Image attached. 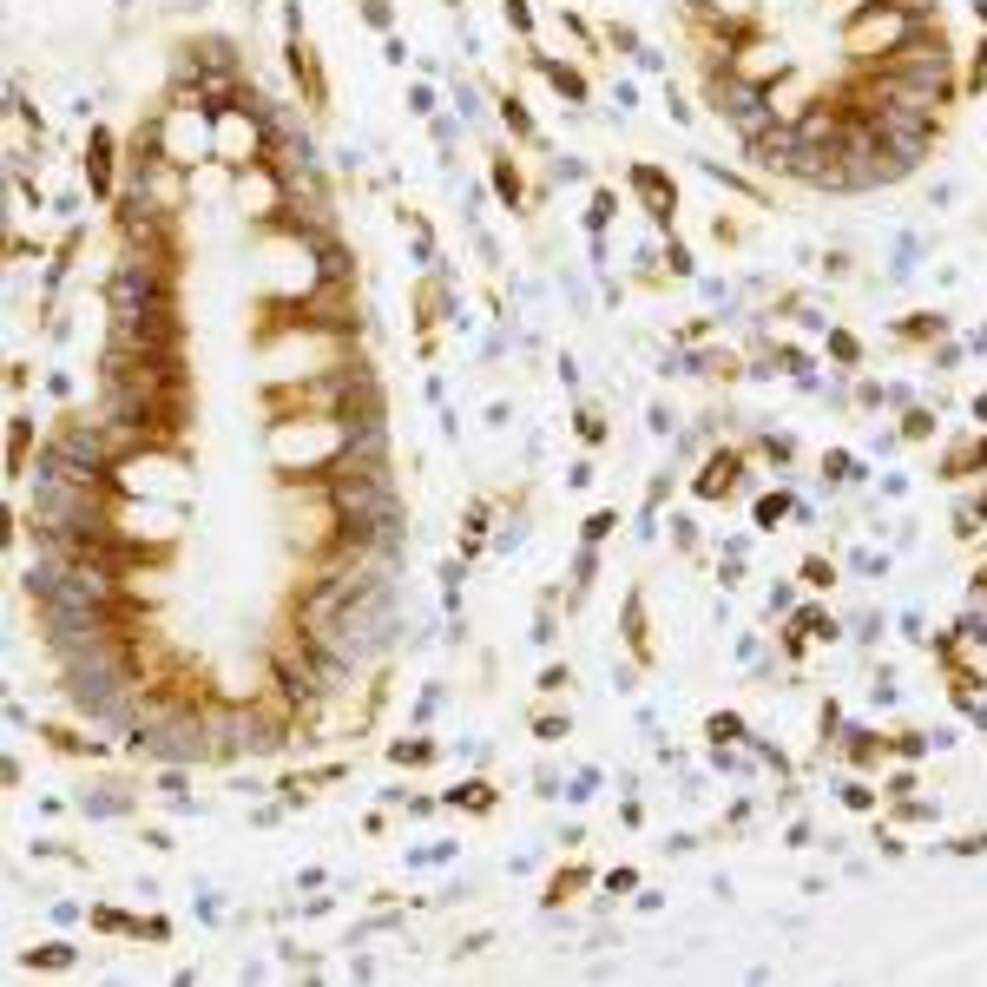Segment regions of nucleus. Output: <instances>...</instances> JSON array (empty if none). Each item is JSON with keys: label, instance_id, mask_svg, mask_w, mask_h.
Wrapping results in <instances>:
<instances>
[{"label": "nucleus", "instance_id": "nucleus-7", "mask_svg": "<svg viewBox=\"0 0 987 987\" xmlns=\"http://www.w3.org/2000/svg\"><path fill=\"white\" fill-rule=\"evenodd\" d=\"M290 79H297V93H303L310 112H329V79H323V66H316V47L297 33V20H290Z\"/></svg>", "mask_w": 987, "mask_h": 987}, {"label": "nucleus", "instance_id": "nucleus-15", "mask_svg": "<svg viewBox=\"0 0 987 987\" xmlns=\"http://www.w3.org/2000/svg\"><path fill=\"white\" fill-rule=\"evenodd\" d=\"M540 73H547V86H553V93L586 99V73H580V66H566V60H540Z\"/></svg>", "mask_w": 987, "mask_h": 987}, {"label": "nucleus", "instance_id": "nucleus-31", "mask_svg": "<svg viewBox=\"0 0 987 987\" xmlns=\"http://www.w3.org/2000/svg\"><path fill=\"white\" fill-rule=\"evenodd\" d=\"M935 435V415L928 408H909V422H902V441H928Z\"/></svg>", "mask_w": 987, "mask_h": 987}, {"label": "nucleus", "instance_id": "nucleus-30", "mask_svg": "<svg viewBox=\"0 0 987 987\" xmlns=\"http://www.w3.org/2000/svg\"><path fill=\"white\" fill-rule=\"evenodd\" d=\"M612 527H619V514H612V507H599V514H593V520L580 527V533H586V547H599V540H606Z\"/></svg>", "mask_w": 987, "mask_h": 987}, {"label": "nucleus", "instance_id": "nucleus-38", "mask_svg": "<svg viewBox=\"0 0 987 987\" xmlns=\"http://www.w3.org/2000/svg\"><path fill=\"white\" fill-rule=\"evenodd\" d=\"M823 474H836V481H856V461H849V455H823Z\"/></svg>", "mask_w": 987, "mask_h": 987}, {"label": "nucleus", "instance_id": "nucleus-3", "mask_svg": "<svg viewBox=\"0 0 987 987\" xmlns=\"http://www.w3.org/2000/svg\"><path fill=\"white\" fill-rule=\"evenodd\" d=\"M737 487H744V448H711L705 468L691 474V494H698V501H731Z\"/></svg>", "mask_w": 987, "mask_h": 987}, {"label": "nucleus", "instance_id": "nucleus-41", "mask_svg": "<svg viewBox=\"0 0 987 987\" xmlns=\"http://www.w3.org/2000/svg\"><path fill=\"white\" fill-rule=\"evenodd\" d=\"M974 599H987V566H974Z\"/></svg>", "mask_w": 987, "mask_h": 987}, {"label": "nucleus", "instance_id": "nucleus-22", "mask_svg": "<svg viewBox=\"0 0 987 987\" xmlns=\"http://www.w3.org/2000/svg\"><path fill=\"white\" fill-rule=\"evenodd\" d=\"M20 968H27V974H40V968H73V948H66V941H47V948H33Z\"/></svg>", "mask_w": 987, "mask_h": 987}, {"label": "nucleus", "instance_id": "nucleus-32", "mask_svg": "<svg viewBox=\"0 0 987 987\" xmlns=\"http://www.w3.org/2000/svg\"><path fill=\"white\" fill-rule=\"evenodd\" d=\"M830 356L856 369V362H862V343H856V336H849V329H836V336H830Z\"/></svg>", "mask_w": 987, "mask_h": 987}, {"label": "nucleus", "instance_id": "nucleus-40", "mask_svg": "<svg viewBox=\"0 0 987 987\" xmlns=\"http://www.w3.org/2000/svg\"><path fill=\"white\" fill-rule=\"evenodd\" d=\"M606 889H612V895H626V889H639V869H612V876H606Z\"/></svg>", "mask_w": 987, "mask_h": 987}, {"label": "nucleus", "instance_id": "nucleus-36", "mask_svg": "<svg viewBox=\"0 0 987 987\" xmlns=\"http://www.w3.org/2000/svg\"><path fill=\"white\" fill-rule=\"evenodd\" d=\"M566 685H573V672H566V665H547V672H540V691H547V698H560Z\"/></svg>", "mask_w": 987, "mask_h": 987}, {"label": "nucleus", "instance_id": "nucleus-11", "mask_svg": "<svg viewBox=\"0 0 987 987\" xmlns=\"http://www.w3.org/2000/svg\"><path fill=\"white\" fill-rule=\"evenodd\" d=\"M593 889V862H566V869H553V882H547V909H566V902H580V895Z\"/></svg>", "mask_w": 987, "mask_h": 987}, {"label": "nucleus", "instance_id": "nucleus-18", "mask_svg": "<svg viewBox=\"0 0 987 987\" xmlns=\"http://www.w3.org/2000/svg\"><path fill=\"white\" fill-rule=\"evenodd\" d=\"M389 764L422 770V764H435V744H428V737H402V744H389Z\"/></svg>", "mask_w": 987, "mask_h": 987}, {"label": "nucleus", "instance_id": "nucleus-19", "mask_svg": "<svg viewBox=\"0 0 987 987\" xmlns=\"http://www.w3.org/2000/svg\"><path fill=\"white\" fill-rule=\"evenodd\" d=\"M494 191H501V204H514V211H520L527 185H520V165H514V158H494Z\"/></svg>", "mask_w": 987, "mask_h": 987}, {"label": "nucleus", "instance_id": "nucleus-25", "mask_svg": "<svg viewBox=\"0 0 987 987\" xmlns=\"http://www.w3.org/2000/svg\"><path fill=\"white\" fill-rule=\"evenodd\" d=\"M566 731H573V724H566V711H540V718H533V737H540V744H560Z\"/></svg>", "mask_w": 987, "mask_h": 987}, {"label": "nucleus", "instance_id": "nucleus-23", "mask_svg": "<svg viewBox=\"0 0 987 987\" xmlns=\"http://www.w3.org/2000/svg\"><path fill=\"white\" fill-rule=\"evenodd\" d=\"M698 376H718V382H737L744 376V362L731 356V349H711V356H698Z\"/></svg>", "mask_w": 987, "mask_h": 987}, {"label": "nucleus", "instance_id": "nucleus-35", "mask_svg": "<svg viewBox=\"0 0 987 987\" xmlns=\"http://www.w3.org/2000/svg\"><path fill=\"white\" fill-rule=\"evenodd\" d=\"M955 639L961 645H987V619H981V612H968V619L955 626Z\"/></svg>", "mask_w": 987, "mask_h": 987}, {"label": "nucleus", "instance_id": "nucleus-42", "mask_svg": "<svg viewBox=\"0 0 987 987\" xmlns=\"http://www.w3.org/2000/svg\"><path fill=\"white\" fill-rule=\"evenodd\" d=\"M974 422H987V395H974Z\"/></svg>", "mask_w": 987, "mask_h": 987}, {"label": "nucleus", "instance_id": "nucleus-34", "mask_svg": "<svg viewBox=\"0 0 987 987\" xmlns=\"http://www.w3.org/2000/svg\"><path fill=\"white\" fill-rule=\"evenodd\" d=\"M580 441H586V448L606 441V415H599V408H586V415H580Z\"/></svg>", "mask_w": 987, "mask_h": 987}, {"label": "nucleus", "instance_id": "nucleus-5", "mask_svg": "<svg viewBox=\"0 0 987 987\" xmlns=\"http://www.w3.org/2000/svg\"><path fill=\"white\" fill-rule=\"evenodd\" d=\"M86 185H93V198H99V204L119 198V145H112V132H106V126L86 132Z\"/></svg>", "mask_w": 987, "mask_h": 987}, {"label": "nucleus", "instance_id": "nucleus-33", "mask_svg": "<svg viewBox=\"0 0 987 987\" xmlns=\"http://www.w3.org/2000/svg\"><path fill=\"white\" fill-rule=\"evenodd\" d=\"M922 751H928V737H922V731H895V757H902V764H915Z\"/></svg>", "mask_w": 987, "mask_h": 987}, {"label": "nucleus", "instance_id": "nucleus-16", "mask_svg": "<svg viewBox=\"0 0 987 987\" xmlns=\"http://www.w3.org/2000/svg\"><path fill=\"white\" fill-rule=\"evenodd\" d=\"M705 737L718 744V751H731V744H744L751 731H744V718H737V711H711V718H705Z\"/></svg>", "mask_w": 987, "mask_h": 987}, {"label": "nucleus", "instance_id": "nucleus-2", "mask_svg": "<svg viewBox=\"0 0 987 987\" xmlns=\"http://www.w3.org/2000/svg\"><path fill=\"white\" fill-rule=\"evenodd\" d=\"M915 27H922L915 14H902V7L876 0V7H862L856 20H843V47H849V60H856V66H869V60H882L889 47H902Z\"/></svg>", "mask_w": 987, "mask_h": 987}, {"label": "nucleus", "instance_id": "nucleus-21", "mask_svg": "<svg viewBox=\"0 0 987 987\" xmlns=\"http://www.w3.org/2000/svg\"><path fill=\"white\" fill-rule=\"evenodd\" d=\"M797 580H803V586H810V593H830V586H836V566H830V560H823V553H803V566H797Z\"/></svg>", "mask_w": 987, "mask_h": 987}, {"label": "nucleus", "instance_id": "nucleus-10", "mask_svg": "<svg viewBox=\"0 0 987 987\" xmlns=\"http://www.w3.org/2000/svg\"><path fill=\"white\" fill-rule=\"evenodd\" d=\"M40 744H47L53 757H106V744L99 737H86V731H73V724H40Z\"/></svg>", "mask_w": 987, "mask_h": 987}, {"label": "nucleus", "instance_id": "nucleus-8", "mask_svg": "<svg viewBox=\"0 0 987 987\" xmlns=\"http://www.w3.org/2000/svg\"><path fill=\"white\" fill-rule=\"evenodd\" d=\"M626 652H632V665H639V672H652V665H658L652 619H645V593H639V586L626 593Z\"/></svg>", "mask_w": 987, "mask_h": 987}, {"label": "nucleus", "instance_id": "nucleus-20", "mask_svg": "<svg viewBox=\"0 0 987 987\" xmlns=\"http://www.w3.org/2000/svg\"><path fill=\"white\" fill-rule=\"evenodd\" d=\"M836 797H843V810H856V816H876V810H882V790L862 784V777H856V784H843Z\"/></svg>", "mask_w": 987, "mask_h": 987}, {"label": "nucleus", "instance_id": "nucleus-37", "mask_svg": "<svg viewBox=\"0 0 987 987\" xmlns=\"http://www.w3.org/2000/svg\"><path fill=\"white\" fill-rule=\"evenodd\" d=\"M948 849H955V856H987V830H968V836H955Z\"/></svg>", "mask_w": 987, "mask_h": 987}, {"label": "nucleus", "instance_id": "nucleus-28", "mask_svg": "<svg viewBox=\"0 0 987 987\" xmlns=\"http://www.w3.org/2000/svg\"><path fill=\"white\" fill-rule=\"evenodd\" d=\"M93 928H106V935H139V922L119 909H93Z\"/></svg>", "mask_w": 987, "mask_h": 987}, {"label": "nucleus", "instance_id": "nucleus-6", "mask_svg": "<svg viewBox=\"0 0 987 987\" xmlns=\"http://www.w3.org/2000/svg\"><path fill=\"white\" fill-rule=\"evenodd\" d=\"M626 178H632V191L645 198V218L672 231V224H678V185H672V172H658V165H632Z\"/></svg>", "mask_w": 987, "mask_h": 987}, {"label": "nucleus", "instance_id": "nucleus-26", "mask_svg": "<svg viewBox=\"0 0 987 987\" xmlns=\"http://www.w3.org/2000/svg\"><path fill=\"white\" fill-rule=\"evenodd\" d=\"M606 224H612V191L599 185V191H593V211H586V231H593V237H606Z\"/></svg>", "mask_w": 987, "mask_h": 987}, {"label": "nucleus", "instance_id": "nucleus-13", "mask_svg": "<svg viewBox=\"0 0 987 987\" xmlns=\"http://www.w3.org/2000/svg\"><path fill=\"white\" fill-rule=\"evenodd\" d=\"M441 803H448V810H474V816H494V810H501V790L487 784V777H468V784H455V790H448V797H441Z\"/></svg>", "mask_w": 987, "mask_h": 987}, {"label": "nucleus", "instance_id": "nucleus-29", "mask_svg": "<svg viewBox=\"0 0 987 987\" xmlns=\"http://www.w3.org/2000/svg\"><path fill=\"white\" fill-rule=\"evenodd\" d=\"M987 86V33H981V47H974V60H968V79H961V93H981Z\"/></svg>", "mask_w": 987, "mask_h": 987}, {"label": "nucleus", "instance_id": "nucleus-43", "mask_svg": "<svg viewBox=\"0 0 987 987\" xmlns=\"http://www.w3.org/2000/svg\"><path fill=\"white\" fill-rule=\"evenodd\" d=\"M974 14H981V33H987V0H974Z\"/></svg>", "mask_w": 987, "mask_h": 987}, {"label": "nucleus", "instance_id": "nucleus-27", "mask_svg": "<svg viewBox=\"0 0 987 987\" xmlns=\"http://www.w3.org/2000/svg\"><path fill=\"white\" fill-rule=\"evenodd\" d=\"M790 514V494L784 487H777V494H764V501H757V527H777V520Z\"/></svg>", "mask_w": 987, "mask_h": 987}, {"label": "nucleus", "instance_id": "nucleus-17", "mask_svg": "<svg viewBox=\"0 0 987 987\" xmlns=\"http://www.w3.org/2000/svg\"><path fill=\"white\" fill-rule=\"evenodd\" d=\"M501 119H507V132H514V139H520V145H540V126H533V112H527V106H520V99H514V93H507V99H501Z\"/></svg>", "mask_w": 987, "mask_h": 987}, {"label": "nucleus", "instance_id": "nucleus-4", "mask_svg": "<svg viewBox=\"0 0 987 987\" xmlns=\"http://www.w3.org/2000/svg\"><path fill=\"white\" fill-rule=\"evenodd\" d=\"M836 632H843V626H836V612H830V606H803V612H790V626L777 632V645H784V658L797 665L810 645H830Z\"/></svg>", "mask_w": 987, "mask_h": 987}, {"label": "nucleus", "instance_id": "nucleus-12", "mask_svg": "<svg viewBox=\"0 0 987 987\" xmlns=\"http://www.w3.org/2000/svg\"><path fill=\"white\" fill-rule=\"evenodd\" d=\"M7 474H14V481H27L33 474V415H7Z\"/></svg>", "mask_w": 987, "mask_h": 987}, {"label": "nucleus", "instance_id": "nucleus-1", "mask_svg": "<svg viewBox=\"0 0 987 987\" xmlns=\"http://www.w3.org/2000/svg\"><path fill=\"white\" fill-rule=\"evenodd\" d=\"M106 343H126V349H185V310H178V303H132V310H112Z\"/></svg>", "mask_w": 987, "mask_h": 987}, {"label": "nucleus", "instance_id": "nucleus-24", "mask_svg": "<svg viewBox=\"0 0 987 987\" xmlns=\"http://www.w3.org/2000/svg\"><path fill=\"white\" fill-rule=\"evenodd\" d=\"M481 540H487V501H474L468 507V533H461V553H481Z\"/></svg>", "mask_w": 987, "mask_h": 987}, {"label": "nucleus", "instance_id": "nucleus-9", "mask_svg": "<svg viewBox=\"0 0 987 987\" xmlns=\"http://www.w3.org/2000/svg\"><path fill=\"white\" fill-rule=\"evenodd\" d=\"M836 751H843L856 770H882V764H895V737H882V731H849V737H836Z\"/></svg>", "mask_w": 987, "mask_h": 987}, {"label": "nucleus", "instance_id": "nucleus-39", "mask_svg": "<svg viewBox=\"0 0 987 987\" xmlns=\"http://www.w3.org/2000/svg\"><path fill=\"white\" fill-rule=\"evenodd\" d=\"M665 264H672V277H691V251L672 237V251H665Z\"/></svg>", "mask_w": 987, "mask_h": 987}, {"label": "nucleus", "instance_id": "nucleus-14", "mask_svg": "<svg viewBox=\"0 0 987 987\" xmlns=\"http://www.w3.org/2000/svg\"><path fill=\"white\" fill-rule=\"evenodd\" d=\"M941 329H948V316H935V310H915V316H902V323H895V336H902V343H935Z\"/></svg>", "mask_w": 987, "mask_h": 987}]
</instances>
